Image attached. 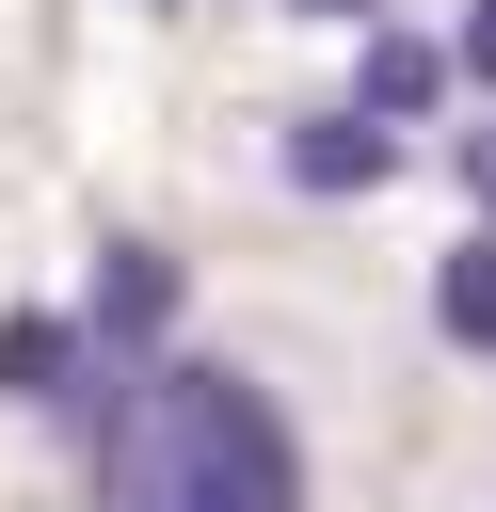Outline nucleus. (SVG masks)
<instances>
[{"label": "nucleus", "mask_w": 496, "mask_h": 512, "mask_svg": "<svg viewBox=\"0 0 496 512\" xmlns=\"http://www.w3.org/2000/svg\"><path fill=\"white\" fill-rule=\"evenodd\" d=\"M432 320H448L464 352H496V240H464V256H432Z\"/></svg>", "instance_id": "obj_6"}, {"label": "nucleus", "mask_w": 496, "mask_h": 512, "mask_svg": "<svg viewBox=\"0 0 496 512\" xmlns=\"http://www.w3.org/2000/svg\"><path fill=\"white\" fill-rule=\"evenodd\" d=\"M80 432H96V512H304V432L256 368H208V352L112 368Z\"/></svg>", "instance_id": "obj_1"}, {"label": "nucleus", "mask_w": 496, "mask_h": 512, "mask_svg": "<svg viewBox=\"0 0 496 512\" xmlns=\"http://www.w3.org/2000/svg\"><path fill=\"white\" fill-rule=\"evenodd\" d=\"M448 80H464V64H448L432 32H400V16H384V32H368V64H352V112H368V128H416Z\"/></svg>", "instance_id": "obj_5"}, {"label": "nucleus", "mask_w": 496, "mask_h": 512, "mask_svg": "<svg viewBox=\"0 0 496 512\" xmlns=\"http://www.w3.org/2000/svg\"><path fill=\"white\" fill-rule=\"evenodd\" d=\"M272 16H336V32H384L400 0H272Z\"/></svg>", "instance_id": "obj_8"}, {"label": "nucleus", "mask_w": 496, "mask_h": 512, "mask_svg": "<svg viewBox=\"0 0 496 512\" xmlns=\"http://www.w3.org/2000/svg\"><path fill=\"white\" fill-rule=\"evenodd\" d=\"M176 304H192V272H176L160 240H112V256H96V288H80V336H96L112 368H160Z\"/></svg>", "instance_id": "obj_3"}, {"label": "nucleus", "mask_w": 496, "mask_h": 512, "mask_svg": "<svg viewBox=\"0 0 496 512\" xmlns=\"http://www.w3.org/2000/svg\"><path fill=\"white\" fill-rule=\"evenodd\" d=\"M448 64H464V80H496V0H464V32H448Z\"/></svg>", "instance_id": "obj_7"}, {"label": "nucleus", "mask_w": 496, "mask_h": 512, "mask_svg": "<svg viewBox=\"0 0 496 512\" xmlns=\"http://www.w3.org/2000/svg\"><path fill=\"white\" fill-rule=\"evenodd\" d=\"M0 400L16 416H96L112 400V352L80 336V304H16L0 320Z\"/></svg>", "instance_id": "obj_2"}, {"label": "nucleus", "mask_w": 496, "mask_h": 512, "mask_svg": "<svg viewBox=\"0 0 496 512\" xmlns=\"http://www.w3.org/2000/svg\"><path fill=\"white\" fill-rule=\"evenodd\" d=\"M144 16H176V0H144Z\"/></svg>", "instance_id": "obj_10"}, {"label": "nucleus", "mask_w": 496, "mask_h": 512, "mask_svg": "<svg viewBox=\"0 0 496 512\" xmlns=\"http://www.w3.org/2000/svg\"><path fill=\"white\" fill-rule=\"evenodd\" d=\"M464 192H480V208H496V128H480V144H464Z\"/></svg>", "instance_id": "obj_9"}, {"label": "nucleus", "mask_w": 496, "mask_h": 512, "mask_svg": "<svg viewBox=\"0 0 496 512\" xmlns=\"http://www.w3.org/2000/svg\"><path fill=\"white\" fill-rule=\"evenodd\" d=\"M272 160H288V192H384V176H400V128H368V112L336 96V112H304Z\"/></svg>", "instance_id": "obj_4"}]
</instances>
